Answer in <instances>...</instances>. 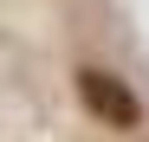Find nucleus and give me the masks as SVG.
Returning a JSON list of instances; mask_svg holds the SVG:
<instances>
[{
  "instance_id": "f257e3e1",
  "label": "nucleus",
  "mask_w": 149,
  "mask_h": 142,
  "mask_svg": "<svg viewBox=\"0 0 149 142\" xmlns=\"http://www.w3.org/2000/svg\"><path fill=\"white\" fill-rule=\"evenodd\" d=\"M78 97H84V110L97 116V123H110V129H136L143 123L136 90L123 84L117 71H104V65H78Z\"/></svg>"
}]
</instances>
